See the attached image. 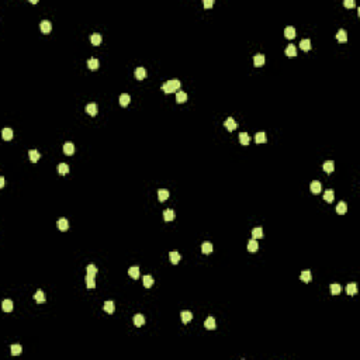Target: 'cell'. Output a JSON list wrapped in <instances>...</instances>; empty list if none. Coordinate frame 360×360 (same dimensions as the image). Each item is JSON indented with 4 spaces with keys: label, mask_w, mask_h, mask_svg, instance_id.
I'll list each match as a JSON object with an SVG mask.
<instances>
[{
    "label": "cell",
    "mask_w": 360,
    "mask_h": 360,
    "mask_svg": "<svg viewBox=\"0 0 360 360\" xmlns=\"http://www.w3.org/2000/svg\"><path fill=\"white\" fill-rule=\"evenodd\" d=\"M180 87H182V82L179 79H170L162 85V90L165 93H174V92L177 93Z\"/></svg>",
    "instance_id": "1"
},
{
    "label": "cell",
    "mask_w": 360,
    "mask_h": 360,
    "mask_svg": "<svg viewBox=\"0 0 360 360\" xmlns=\"http://www.w3.org/2000/svg\"><path fill=\"white\" fill-rule=\"evenodd\" d=\"M225 128L228 130V131H234V130H236V127H238V124H236V121L232 117H228V118L225 120Z\"/></svg>",
    "instance_id": "2"
},
{
    "label": "cell",
    "mask_w": 360,
    "mask_h": 360,
    "mask_svg": "<svg viewBox=\"0 0 360 360\" xmlns=\"http://www.w3.org/2000/svg\"><path fill=\"white\" fill-rule=\"evenodd\" d=\"M135 77H137L138 80H143L147 77V69L142 66L137 68V69H135Z\"/></svg>",
    "instance_id": "3"
},
{
    "label": "cell",
    "mask_w": 360,
    "mask_h": 360,
    "mask_svg": "<svg viewBox=\"0 0 360 360\" xmlns=\"http://www.w3.org/2000/svg\"><path fill=\"white\" fill-rule=\"evenodd\" d=\"M40 28H41V31H42L44 34H48L49 31L52 30L51 21H48V20H42V21H41V24H40Z\"/></svg>",
    "instance_id": "4"
},
{
    "label": "cell",
    "mask_w": 360,
    "mask_h": 360,
    "mask_svg": "<svg viewBox=\"0 0 360 360\" xmlns=\"http://www.w3.org/2000/svg\"><path fill=\"white\" fill-rule=\"evenodd\" d=\"M132 321H134V325L135 327H142L143 323H145V317H143L142 314H137L134 315V318H132Z\"/></svg>",
    "instance_id": "5"
},
{
    "label": "cell",
    "mask_w": 360,
    "mask_h": 360,
    "mask_svg": "<svg viewBox=\"0 0 360 360\" xmlns=\"http://www.w3.org/2000/svg\"><path fill=\"white\" fill-rule=\"evenodd\" d=\"M86 113H87L89 116L94 117L96 114H97V104H94V103L87 104V106H86Z\"/></svg>",
    "instance_id": "6"
},
{
    "label": "cell",
    "mask_w": 360,
    "mask_h": 360,
    "mask_svg": "<svg viewBox=\"0 0 360 360\" xmlns=\"http://www.w3.org/2000/svg\"><path fill=\"white\" fill-rule=\"evenodd\" d=\"M169 259H170V262L173 263V265H177V263L180 262V259H182V255H180L179 252H176V250H173V252L169 253Z\"/></svg>",
    "instance_id": "7"
},
{
    "label": "cell",
    "mask_w": 360,
    "mask_h": 360,
    "mask_svg": "<svg viewBox=\"0 0 360 360\" xmlns=\"http://www.w3.org/2000/svg\"><path fill=\"white\" fill-rule=\"evenodd\" d=\"M204 327L207 328V329H210V331L215 329V328H217V323H215V319H214L213 317H208L207 319H205V322H204Z\"/></svg>",
    "instance_id": "8"
},
{
    "label": "cell",
    "mask_w": 360,
    "mask_h": 360,
    "mask_svg": "<svg viewBox=\"0 0 360 360\" xmlns=\"http://www.w3.org/2000/svg\"><path fill=\"white\" fill-rule=\"evenodd\" d=\"M333 199H335V193H333L332 189H328L327 191L323 193V200H325L327 203H332Z\"/></svg>",
    "instance_id": "9"
},
{
    "label": "cell",
    "mask_w": 360,
    "mask_h": 360,
    "mask_svg": "<svg viewBox=\"0 0 360 360\" xmlns=\"http://www.w3.org/2000/svg\"><path fill=\"white\" fill-rule=\"evenodd\" d=\"M346 211H348V205H346V203L345 201L338 203V205H336V213H338L339 215H343V214H346Z\"/></svg>",
    "instance_id": "10"
},
{
    "label": "cell",
    "mask_w": 360,
    "mask_h": 360,
    "mask_svg": "<svg viewBox=\"0 0 360 360\" xmlns=\"http://www.w3.org/2000/svg\"><path fill=\"white\" fill-rule=\"evenodd\" d=\"M284 35H286L288 40H293V38L296 37V28L291 27V25L286 27V30H284Z\"/></svg>",
    "instance_id": "11"
},
{
    "label": "cell",
    "mask_w": 360,
    "mask_h": 360,
    "mask_svg": "<svg viewBox=\"0 0 360 360\" xmlns=\"http://www.w3.org/2000/svg\"><path fill=\"white\" fill-rule=\"evenodd\" d=\"M180 318H182V322L183 323H189L193 319V314L190 311H183L180 314Z\"/></svg>",
    "instance_id": "12"
},
{
    "label": "cell",
    "mask_w": 360,
    "mask_h": 360,
    "mask_svg": "<svg viewBox=\"0 0 360 360\" xmlns=\"http://www.w3.org/2000/svg\"><path fill=\"white\" fill-rule=\"evenodd\" d=\"M56 225H58V228L61 229V231H68V228H69V221H68L66 218H59Z\"/></svg>",
    "instance_id": "13"
},
{
    "label": "cell",
    "mask_w": 360,
    "mask_h": 360,
    "mask_svg": "<svg viewBox=\"0 0 360 360\" xmlns=\"http://www.w3.org/2000/svg\"><path fill=\"white\" fill-rule=\"evenodd\" d=\"M13 301L11 300H4L3 301V304H2V308H3V311L4 312H11L13 311Z\"/></svg>",
    "instance_id": "14"
},
{
    "label": "cell",
    "mask_w": 360,
    "mask_h": 360,
    "mask_svg": "<svg viewBox=\"0 0 360 360\" xmlns=\"http://www.w3.org/2000/svg\"><path fill=\"white\" fill-rule=\"evenodd\" d=\"M64 152H65V155H73V152H75L73 143H72V142H65V145H64Z\"/></svg>",
    "instance_id": "15"
},
{
    "label": "cell",
    "mask_w": 360,
    "mask_h": 360,
    "mask_svg": "<svg viewBox=\"0 0 360 360\" xmlns=\"http://www.w3.org/2000/svg\"><path fill=\"white\" fill-rule=\"evenodd\" d=\"M253 64H255V66H262V65L265 64V55H263V54H256V55L253 56Z\"/></svg>",
    "instance_id": "16"
},
{
    "label": "cell",
    "mask_w": 360,
    "mask_h": 360,
    "mask_svg": "<svg viewBox=\"0 0 360 360\" xmlns=\"http://www.w3.org/2000/svg\"><path fill=\"white\" fill-rule=\"evenodd\" d=\"M104 311L108 312V314H113L116 311V304L113 301H106L104 302Z\"/></svg>",
    "instance_id": "17"
},
{
    "label": "cell",
    "mask_w": 360,
    "mask_h": 360,
    "mask_svg": "<svg viewBox=\"0 0 360 360\" xmlns=\"http://www.w3.org/2000/svg\"><path fill=\"white\" fill-rule=\"evenodd\" d=\"M286 55L288 56V58H294V56H297V48L294 45H287Z\"/></svg>",
    "instance_id": "18"
},
{
    "label": "cell",
    "mask_w": 360,
    "mask_h": 360,
    "mask_svg": "<svg viewBox=\"0 0 360 360\" xmlns=\"http://www.w3.org/2000/svg\"><path fill=\"white\" fill-rule=\"evenodd\" d=\"M28 156H30V160L31 162H38L40 160V158H41V155H40V152L38 151H35V149H31L30 152H28Z\"/></svg>",
    "instance_id": "19"
},
{
    "label": "cell",
    "mask_w": 360,
    "mask_h": 360,
    "mask_svg": "<svg viewBox=\"0 0 360 360\" xmlns=\"http://www.w3.org/2000/svg\"><path fill=\"white\" fill-rule=\"evenodd\" d=\"M322 168H323V170L327 172V173H332L333 169H335V163H333L332 160H327L322 165Z\"/></svg>",
    "instance_id": "20"
},
{
    "label": "cell",
    "mask_w": 360,
    "mask_h": 360,
    "mask_svg": "<svg viewBox=\"0 0 360 360\" xmlns=\"http://www.w3.org/2000/svg\"><path fill=\"white\" fill-rule=\"evenodd\" d=\"M128 274H130V277H132V279L137 280V279L139 277V267H138V266H132V267H130Z\"/></svg>",
    "instance_id": "21"
},
{
    "label": "cell",
    "mask_w": 360,
    "mask_h": 360,
    "mask_svg": "<svg viewBox=\"0 0 360 360\" xmlns=\"http://www.w3.org/2000/svg\"><path fill=\"white\" fill-rule=\"evenodd\" d=\"M336 40H338L339 42H346V41H348V34H346V31L339 30L338 34H336Z\"/></svg>",
    "instance_id": "22"
},
{
    "label": "cell",
    "mask_w": 360,
    "mask_h": 360,
    "mask_svg": "<svg viewBox=\"0 0 360 360\" xmlns=\"http://www.w3.org/2000/svg\"><path fill=\"white\" fill-rule=\"evenodd\" d=\"M158 199L160 200V201H165V200H168L169 199V190H166V189L158 190Z\"/></svg>",
    "instance_id": "23"
},
{
    "label": "cell",
    "mask_w": 360,
    "mask_h": 360,
    "mask_svg": "<svg viewBox=\"0 0 360 360\" xmlns=\"http://www.w3.org/2000/svg\"><path fill=\"white\" fill-rule=\"evenodd\" d=\"M130 100H131V97H130V94H127V93H122V94L120 96V104H121L122 107H127V106H128Z\"/></svg>",
    "instance_id": "24"
},
{
    "label": "cell",
    "mask_w": 360,
    "mask_h": 360,
    "mask_svg": "<svg viewBox=\"0 0 360 360\" xmlns=\"http://www.w3.org/2000/svg\"><path fill=\"white\" fill-rule=\"evenodd\" d=\"M300 279H301V281H304V283H310L312 279V274L310 270H304V272L301 273V276H300Z\"/></svg>",
    "instance_id": "25"
},
{
    "label": "cell",
    "mask_w": 360,
    "mask_h": 360,
    "mask_svg": "<svg viewBox=\"0 0 360 360\" xmlns=\"http://www.w3.org/2000/svg\"><path fill=\"white\" fill-rule=\"evenodd\" d=\"M300 48H301L302 51H310V49H311V41H310L308 38L301 40L300 41Z\"/></svg>",
    "instance_id": "26"
},
{
    "label": "cell",
    "mask_w": 360,
    "mask_h": 360,
    "mask_svg": "<svg viewBox=\"0 0 360 360\" xmlns=\"http://www.w3.org/2000/svg\"><path fill=\"white\" fill-rule=\"evenodd\" d=\"M186 100H187V94L184 92H182V90H179L176 93V101L179 104H182V103H186Z\"/></svg>",
    "instance_id": "27"
},
{
    "label": "cell",
    "mask_w": 360,
    "mask_h": 360,
    "mask_svg": "<svg viewBox=\"0 0 360 360\" xmlns=\"http://www.w3.org/2000/svg\"><path fill=\"white\" fill-rule=\"evenodd\" d=\"M201 252H203V253H205V255H208V253L213 252V245H211V242H203Z\"/></svg>",
    "instance_id": "28"
},
{
    "label": "cell",
    "mask_w": 360,
    "mask_h": 360,
    "mask_svg": "<svg viewBox=\"0 0 360 360\" xmlns=\"http://www.w3.org/2000/svg\"><path fill=\"white\" fill-rule=\"evenodd\" d=\"M310 187H311V193H314V194H318V193L321 191V189H322L321 183H319V182H317V180H314Z\"/></svg>",
    "instance_id": "29"
},
{
    "label": "cell",
    "mask_w": 360,
    "mask_h": 360,
    "mask_svg": "<svg viewBox=\"0 0 360 360\" xmlns=\"http://www.w3.org/2000/svg\"><path fill=\"white\" fill-rule=\"evenodd\" d=\"M257 248H259V245H257L256 239H250V241L248 242V250H249V252H256Z\"/></svg>",
    "instance_id": "30"
},
{
    "label": "cell",
    "mask_w": 360,
    "mask_h": 360,
    "mask_svg": "<svg viewBox=\"0 0 360 360\" xmlns=\"http://www.w3.org/2000/svg\"><path fill=\"white\" fill-rule=\"evenodd\" d=\"M2 137H3V139L10 141L13 138V130L11 128H4L3 131H2Z\"/></svg>",
    "instance_id": "31"
},
{
    "label": "cell",
    "mask_w": 360,
    "mask_h": 360,
    "mask_svg": "<svg viewBox=\"0 0 360 360\" xmlns=\"http://www.w3.org/2000/svg\"><path fill=\"white\" fill-rule=\"evenodd\" d=\"M34 300H35L37 302H40V304H41V302H44V301H45V293H44L42 290H38L37 293H35V296H34Z\"/></svg>",
    "instance_id": "32"
},
{
    "label": "cell",
    "mask_w": 360,
    "mask_h": 360,
    "mask_svg": "<svg viewBox=\"0 0 360 360\" xmlns=\"http://www.w3.org/2000/svg\"><path fill=\"white\" fill-rule=\"evenodd\" d=\"M87 66L90 70H96L99 68V59L96 58H92V59H89L87 61Z\"/></svg>",
    "instance_id": "33"
},
{
    "label": "cell",
    "mask_w": 360,
    "mask_h": 360,
    "mask_svg": "<svg viewBox=\"0 0 360 360\" xmlns=\"http://www.w3.org/2000/svg\"><path fill=\"white\" fill-rule=\"evenodd\" d=\"M255 141H256V143H265L266 141H267L266 134L265 132H257V134L255 135Z\"/></svg>",
    "instance_id": "34"
},
{
    "label": "cell",
    "mask_w": 360,
    "mask_h": 360,
    "mask_svg": "<svg viewBox=\"0 0 360 360\" xmlns=\"http://www.w3.org/2000/svg\"><path fill=\"white\" fill-rule=\"evenodd\" d=\"M346 291H348L349 296H356V294H357V286L354 283L348 284V287H346Z\"/></svg>",
    "instance_id": "35"
},
{
    "label": "cell",
    "mask_w": 360,
    "mask_h": 360,
    "mask_svg": "<svg viewBox=\"0 0 360 360\" xmlns=\"http://www.w3.org/2000/svg\"><path fill=\"white\" fill-rule=\"evenodd\" d=\"M90 41H92L93 45H100V44H101V34L94 33L92 37H90Z\"/></svg>",
    "instance_id": "36"
},
{
    "label": "cell",
    "mask_w": 360,
    "mask_h": 360,
    "mask_svg": "<svg viewBox=\"0 0 360 360\" xmlns=\"http://www.w3.org/2000/svg\"><path fill=\"white\" fill-rule=\"evenodd\" d=\"M174 218V211L173 210H165L163 211V220L165 221H172Z\"/></svg>",
    "instance_id": "37"
},
{
    "label": "cell",
    "mask_w": 360,
    "mask_h": 360,
    "mask_svg": "<svg viewBox=\"0 0 360 360\" xmlns=\"http://www.w3.org/2000/svg\"><path fill=\"white\" fill-rule=\"evenodd\" d=\"M10 352H11L13 356H19V354L23 352V349H21V346H20V345H11V346H10Z\"/></svg>",
    "instance_id": "38"
},
{
    "label": "cell",
    "mask_w": 360,
    "mask_h": 360,
    "mask_svg": "<svg viewBox=\"0 0 360 360\" xmlns=\"http://www.w3.org/2000/svg\"><path fill=\"white\" fill-rule=\"evenodd\" d=\"M86 270H87V276H90V277H94L97 274V267L94 265H89L86 267Z\"/></svg>",
    "instance_id": "39"
},
{
    "label": "cell",
    "mask_w": 360,
    "mask_h": 360,
    "mask_svg": "<svg viewBox=\"0 0 360 360\" xmlns=\"http://www.w3.org/2000/svg\"><path fill=\"white\" fill-rule=\"evenodd\" d=\"M249 141H250V138L246 132H241V134H239V142H241L242 145H248Z\"/></svg>",
    "instance_id": "40"
},
{
    "label": "cell",
    "mask_w": 360,
    "mask_h": 360,
    "mask_svg": "<svg viewBox=\"0 0 360 360\" xmlns=\"http://www.w3.org/2000/svg\"><path fill=\"white\" fill-rule=\"evenodd\" d=\"M143 286L147 287V288H149V287H152L153 286V279H152V276H143Z\"/></svg>",
    "instance_id": "41"
},
{
    "label": "cell",
    "mask_w": 360,
    "mask_h": 360,
    "mask_svg": "<svg viewBox=\"0 0 360 360\" xmlns=\"http://www.w3.org/2000/svg\"><path fill=\"white\" fill-rule=\"evenodd\" d=\"M342 291V287L339 284H331V294L332 296H339Z\"/></svg>",
    "instance_id": "42"
},
{
    "label": "cell",
    "mask_w": 360,
    "mask_h": 360,
    "mask_svg": "<svg viewBox=\"0 0 360 360\" xmlns=\"http://www.w3.org/2000/svg\"><path fill=\"white\" fill-rule=\"evenodd\" d=\"M252 236H253V239L263 238V229L262 228H253V231H252Z\"/></svg>",
    "instance_id": "43"
},
{
    "label": "cell",
    "mask_w": 360,
    "mask_h": 360,
    "mask_svg": "<svg viewBox=\"0 0 360 360\" xmlns=\"http://www.w3.org/2000/svg\"><path fill=\"white\" fill-rule=\"evenodd\" d=\"M58 172H59V174H68V172H69V166H68L66 163H59Z\"/></svg>",
    "instance_id": "44"
},
{
    "label": "cell",
    "mask_w": 360,
    "mask_h": 360,
    "mask_svg": "<svg viewBox=\"0 0 360 360\" xmlns=\"http://www.w3.org/2000/svg\"><path fill=\"white\" fill-rule=\"evenodd\" d=\"M86 286H87V288H94V287H96V281H94V277H90V276H86Z\"/></svg>",
    "instance_id": "45"
},
{
    "label": "cell",
    "mask_w": 360,
    "mask_h": 360,
    "mask_svg": "<svg viewBox=\"0 0 360 360\" xmlns=\"http://www.w3.org/2000/svg\"><path fill=\"white\" fill-rule=\"evenodd\" d=\"M343 4H345V7H349V9H350V7H354V6H356L354 0H345V2H343Z\"/></svg>",
    "instance_id": "46"
},
{
    "label": "cell",
    "mask_w": 360,
    "mask_h": 360,
    "mask_svg": "<svg viewBox=\"0 0 360 360\" xmlns=\"http://www.w3.org/2000/svg\"><path fill=\"white\" fill-rule=\"evenodd\" d=\"M204 7L205 9H210V7H213L214 6V0H204Z\"/></svg>",
    "instance_id": "47"
},
{
    "label": "cell",
    "mask_w": 360,
    "mask_h": 360,
    "mask_svg": "<svg viewBox=\"0 0 360 360\" xmlns=\"http://www.w3.org/2000/svg\"><path fill=\"white\" fill-rule=\"evenodd\" d=\"M3 186H4V177L2 176L0 177V187H3Z\"/></svg>",
    "instance_id": "48"
}]
</instances>
